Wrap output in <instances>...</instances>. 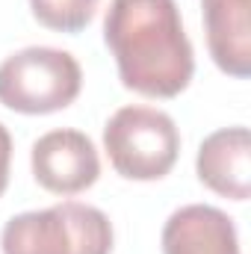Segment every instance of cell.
<instances>
[{
	"instance_id": "cell-1",
	"label": "cell",
	"mask_w": 251,
	"mask_h": 254,
	"mask_svg": "<svg viewBox=\"0 0 251 254\" xmlns=\"http://www.w3.org/2000/svg\"><path fill=\"white\" fill-rule=\"evenodd\" d=\"M104 42L119 77L145 98H178L195 74V57L175 0H113Z\"/></svg>"
},
{
	"instance_id": "cell-2",
	"label": "cell",
	"mask_w": 251,
	"mask_h": 254,
	"mask_svg": "<svg viewBox=\"0 0 251 254\" xmlns=\"http://www.w3.org/2000/svg\"><path fill=\"white\" fill-rule=\"evenodd\" d=\"M3 254H110L113 225L104 210L63 201L12 216L0 234Z\"/></svg>"
},
{
	"instance_id": "cell-3",
	"label": "cell",
	"mask_w": 251,
	"mask_h": 254,
	"mask_svg": "<svg viewBox=\"0 0 251 254\" xmlns=\"http://www.w3.org/2000/svg\"><path fill=\"white\" fill-rule=\"evenodd\" d=\"M83 89L80 63L57 48H24L0 63V104L24 116L60 113Z\"/></svg>"
},
{
	"instance_id": "cell-4",
	"label": "cell",
	"mask_w": 251,
	"mask_h": 254,
	"mask_svg": "<svg viewBox=\"0 0 251 254\" xmlns=\"http://www.w3.org/2000/svg\"><path fill=\"white\" fill-rule=\"evenodd\" d=\"M104 148L122 178L160 181L178 163L181 133L175 119L163 110L122 107L104 127Z\"/></svg>"
},
{
	"instance_id": "cell-5",
	"label": "cell",
	"mask_w": 251,
	"mask_h": 254,
	"mask_svg": "<svg viewBox=\"0 0 251 254\" xmlns=\"http://www.w3.org/2000/svg\"><path fill=\"white\" fill-rule=\"evenodd\" d=\"M101 175L95 142L83 130H51L33 145V178L54 195L86 192Z\"/></svg>"
},
{
	"instance_id": "cell-6",
	"label": "cell",
	"mask_w": 251,
	"mask_h": 254,
	"mask_svg": "<svg viewBox=\"0 0 251 254\" xmlns=\"http://www.w3.org/2000/svg\"><path fill=\"white\" fill-rule=\"evenodd\" d=\"M198 181L222 198L246 201L251 192V136L249 127H222L198 148Z\"/></svg>"
},
{
	"instance_id": "cell-7",
	"label": "cell",
	"mask_w": 251,
	"mask_h": 254,
	"mask_svg": "<svg viewBox=\"0 0 251 254\" xmlns=\"http://www.w3.org/2000/svg\"><path fill=\"white\" fill-rule=\"evenodd\" d=\"M163 254H240L234 219L210 204H187L163 228Z\"/></svg>"
},
{
	"instance_id": "cell-8",
	"label": "cell",
	"mask_w": 251,
	"mask_h": 254,
	"mask_svg": "<svg viewBox=\"0 0 251 254\" xmlns=\"http://www.w3.org/2000/svg\"><path fill=\"white\" fill-rule=\"evenodd\" d=\"M207 48L231 77L251 74V0H201Z\"/></svg>"
},
{
	"instance_id": "cell-9",
	"label": "cell",
	"mask_w": 251,
	"mask_h": 254,
	"mask_svg": "<svg viewBox=\"0 0 251 254\" xmlns=\"http://www.w3.org/2000/svg\"><path fill=\"white\" fill-rule=\"evenodd\" d=\"M101 0H30L33 18L57 33H80L92 24Z\"/></svg>"
},
{
	"instance_id": "cell-10",
	"label": "cell",
	"mask_w": 251,
	"mask_h": 254,
	"mask_svg": "<svg viewBox=\"0 0 251 254\" xmlns=\"http://www.w3.org/2000/svg\"><path fill=\"white\" fill-rule=\"evenodd\" d=\"M9 166H12V136L0 125V195L9 187Z\"/></svg>"
}]
</instances>
